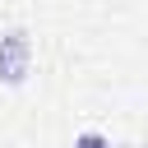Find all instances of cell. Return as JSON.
<instances>
[{"label":"cell","instance_id":"2","mask_svg":"<svg viewBox=\"0 0 148 148\" xmlns=\"http://www.w3.org/2000/svg\"><path fill=\"white\" fill-rule=\"evenodd\" d=\"M74 148H111V139H106V134H92V130H88V134H79V139H74Z\"/></svg>","mask_w":148,"mask_h":148},{"label":"cell","instance_id":"1","mask_svg":"<svg viewBox=\"0 0 148 148\" xmlns=\"http://www.w3.org/2000/svg\"><path fill=\"white\" fill-rule=\"evenodd\" d=\"M32 69V42L23 28H9L0 37V83H23Z\"/></svg>","mask_w":148,"mask_h":148}]
</instances>
